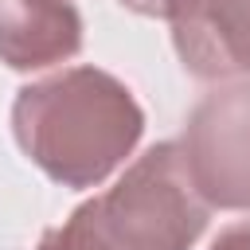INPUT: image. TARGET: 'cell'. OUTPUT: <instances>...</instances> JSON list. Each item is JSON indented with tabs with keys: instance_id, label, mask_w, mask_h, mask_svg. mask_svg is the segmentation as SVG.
I'll return each mask as SVG.
<instances>
[{
	"instance_id": "obj_6",
	"label": "cell",
	"mask_w": 250,
	"mask_h": 250,
	"mask_svg": "<svg viewBox=\"0 0 250 250\" xmlns=\"http://www.w3.org/2000/svg\"><path fill=\"white\" fill-rule=\"evenodd\" d=\"M211 250H250V219L227 227V230L211 242Z\"/></svg>"
},
{
	"instance_id": "obj_7",
	"label": "cell",
	"mask_w": 250,
	"mask_h": 250,
	"mask_svg": "<svg viewBox=\"0 0 250 250\" xmlns=\"http://www.w3.org/2000/svg\"><path fill=\"white\" fill-rule=\"evenodd\" d=\"M121 4L141 12V16H164V20H168V8H172V0H121Z\"/></svg>"
},
{
	"instance_id": "obj_2",
	"label": "cell",
	"mask_w": 250,
	"mask_h": 250,
	"mask_svg": "<svg viewBox=\"0 0 250 250\" xmlns=\"http://www.w3.org/2000/svg\"><path fill=\"white\" fill-rule=\"evenodd\" d=\"M207 211L180 145H152L109 191L47 230L39 250H191Z\"/></svg>"
},
{
	"instance_id": "obj_5",
	"label": "cell",
	"mask_w": 250,
	"mask_h": 250,
	"mask_svg": "<svg viewBox=\"0 0 250 250\" xmlns=\"http://www.w3.org/2000/svg\"><path fill=\"white\" fill-rule=\"evenodd\" d=\"M82 47V16L70 0H0V62L43 70Z\"/></svg>"
},
{
	"instance_id": "obj_4",
	"label": "cell",
	"mask_w": 250,
	"mask_h": 250,
	"mask_svg": "<svg viewBox=\"0 0 250 250\" xmlns=\"http://www.w3.org/2000/svg\"><path fill=\"white\" fill-rule=\"evenodd\" d=\"M180 62L207 82H250V0H172Z\"/></svg>"
},
{
	"instance_id": "obj_1",
	"label": "cell",
	"mask_w": 250,
	"mask_h": 250,
	"mask_svg": "<svg viewBox=\"0 0 250 250\" xmlns=\"http://www.w3.org/2000/svg\"><path fill=\"white\" fill-rule=\"evenodd\" d=\"M12 129L27 160L55 184L94 188L133 152L145 113L113 74L70 66L20 90Z\"/></svg>"
},
{
	"instance_id": "obj_3",
	"label": "cell",
	"mask_w": 250,
	"mask_h": 250,
	"mask_svg": "<svg viewBox=\"0 0 250 250\" xmlns=\"http://www.w3.org/2000/svg\"><path fill=\"white\" fill-rule=\"evenodd\" d=\"M180 156L207 207L250 211V86L207 94L184 125Z\"/></svg>"
}]
</instances>
